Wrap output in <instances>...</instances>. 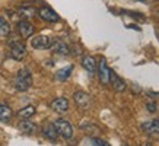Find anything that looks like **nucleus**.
<instances>
[{"instance_id":"1","label":"nucleus","mask_w":159,"mask_h":146,"mask_svg":"<svg viewBox=\"0 0 159 146\" xmlns=\"http://www.w3.org/2000/svg\"><path fill=\"white\" fill-rule=\"evenodd\" d=\"M13 86L19 92H25L32 86V76H31V72L28 69H20L16 73V76L13 79Z\"/></svg>"},{"instance_id":"2","label":"nucleus","mask_w":159,"mask_h":146,"mask_svg":"<svg viewBox=\"0 0 159 146\" xmlns=\"http://www.w3.org/2000/svg\"><path fill=\"white\" fill-rule=\"evenodd\" d=\"M56 130L60 136H63L64 139H72L73 137V127L72 124L67 121V120H63V118H58L53 123Z\"/></svg>"},{"instance_id":"3","label":"nucleus","mask_w":159,"mask_h":146,"mask_svg":"<svg viewBox=\"0 0 159 146\" xmlns=\"http://www.w3.org/2000/svg\"><path fill=\"white\" fill-rule=\"evenodd\" d=\"M73 99H75V102L77 104V107L80 108V110H89V107H91V104H92L91 95L86 92H83V91L75 92Z\"/></svg>"},{"instance_id":"4","label":"nucleus","mask_w":159,"mask_h":146,"mask_svg":"<svg viewBox=\"0 0 159 146\" xmlns=\"http://www.w3.org/2000/svg\"><path fill=\"white\" fill-rule=\"evenodd\" d=\"M10 54L18 62L24 60L25 56H26V47H25V44L20 43V41H13V43L10 44Z\"/></svg>"},{"instance_id":"5","label":"nucleus","mask_w":159,"mask_h":146,"mask_svg":"<svg viewBox=\"0 0 159 146\" xmlns=\"http://www.w3.org/2000/svg\"><path fill=\"white\" fill-rule=\"evenodd\" d=\"M51 44H53V38L51 37H45V35H37L31 41V45L35 50H47L51 47Z\"/></svg>"},{"instance_id":"6","label":"nucleus","mask_w":159,"mask_h":146,"mask_svg":"<svg viewBox=\"0 0 159 146\" xmlns=\"http://www.w3.org/2000/svg\"><path fill=\"white\" fill-rule=\"evenodd\" d=\"M110 72L111 69L108 67L105 58H101L99 60V66H98V76H99V80H101L102 85H110Z\"/></svg>"},{"instance_id":"7","label":"nucleus","mask_w":159,"mask_h":146,"mask_svg":"<svg viewBox=\"0 0 159 146\" xmlns=\"http://www.w3.org/2000/svg\"><path fill=\"white\" fill-rule=\"evenodd\" d=\"M142 130L146 135H149L152 137H158L159 139V120H149L142 124Z\"/></svg>"},{"instance_id":"8","label":"nucleus","mask_w":159,"mask_h":146,"mask_svg":"<svg viewBox=\"0 0 159 146\" xmlns=\"http://www.w3.org/2000/svg\"><path fill=\"white\" fill-rule=\"evenodd\" d=\"M38 15L39 18L45 22H50V24H53V22H58L60 21V16H58L53 9H50V7H41L38 10Z\"/></svg>"},{"instance_id":"9","label":"nucleus","mask_w":159,"mask_h":146,"mask_svg":"<svg viewBox=\"0 0 159 146\" xmlns=\"http://www.w3.org/2000/svg\"><path fill=\"white\" fill-rule=\"evenodd\" d=\"M34 25L31 24L29 21H20L18 24V32L22 38H29L34 35Z\"/></svg>"},{"instance_id":"10","label":"nucleus","mask_w":159,"mask_h":146,"mask_svg":"<svg viewBox=\"0 0 159 146\" xmlns=\"http://www.w3.org/2000/svg\"><path fill=\"white\" fill-rule=\"evenodd\" d=\"M51 108H53L54 112H57V114H64V112L69 111V101L66 98H56L53 102H51Z\"/></svg>"},{"instance_id":"11","label":"nucleus","mask_w":159,"mask_h":146,"mask_svg":"<svg viewBox=\"0 0 159 146\" xmlns=\"http://www.w3.org/2000/svg\"><path fill=\"white\" fill-rule=\"evenodd\" d=\"M110 83L112 85V88L116 89L117 92H124L125 89H127L125 82L118 76V75H117L116 72H112V70L110 72Z\"/></svg>"},{"instance_id":"12","label":"nucleus","mask_w":159,"mask_h":146,"mask_svg":"<svg viewBox=\"0 0 159 146\" xmlns=\"http://www.w3.org/2000/svg\"><path fill=\"white\" fill-rule=\"evenodd\" d=\"M50 48L53 50L56 54H61V56L69 54V45L61 39H53V44H51Z\"/></svg>"},{"instance_id":"13","label":"nucleus","mask_w":159,"mask_h":146,"mask_svg":"<svg viewBox=\"0 0 159 146\" xmlns=\"http://www.w3.org/2000/svg\"><path fill=\"white\" fill-rule=\"evenodd\" d=\"M19 129H20V131H24L25 135H34L35 131H37V124L32 123L29 118H24L19 124Z\"/></svg>"},{"instance_id":"14","label":"nucleus","mask_w":159,"mask_h":146,"mask_svg":"<svg viewBox=\"0 0 159 146\" xmlns=\"http://www.w3.org/2000/svg\"><path fill=\"white\" fill-rule=\"evenodd\" d=\"M82 66L85 70H88L89 73H93L97 70V62H95V58L91 57V56H85L82 58Z\"/></svg>"},{"instance_id":"15","label":"nucleus","mask_w":159,"mask_h":146,"mask_svg":"<svg viewBox=\"0 0 159 146\" xmlns=\"http://www.w3.org/2000/svg\"><path fill=\"white\" fill-rule=\"evenodd\" d=\"M43 135L47 139H50V140H57V137H58V133L56 130L54 124H45L43 127Z\"/></svg>"},{"instance_id":"16","label":"nucleus","mask_w":159,"mask_h":146,"mask_svg":"<svg viewBox=\"0 0 159 146\" xmlns=\"http://www.w3.org/2000/svg\"><path fill=\"white\" fill-rule=\"evenodd\" d=\"M12 118V110L7 104H0V120L3 123H9Z\"/></svg>"},{"instance_id":"17","label":"nucleus","mask_w":159,"mask_h":146,"mask_svg":"<svg viewBox=\"0 0 159 146\" xmlns=\"http://www.w3.org/2000/svg\"><path fill=\"white\" fill-rule=\"evenodd\" d=\"M9 34H10L9 24H7L5 18L0 15V38H6V37H9Z\"/></svg>"},{"instance_id":"18","label":"nucleus","mask_w":159,"mask_h":146,"mask_svg":"<svg viewBox=\"0 0 159 146\" xmlns=\"http://www.w3.org/2000/svg\"><path fill=\"white\" fill-rule=\"evenodd\" d=\"M73 72V66H67V67L64 69H60L57 73H56V78L58 79V80H66V79H69V76L72 75Z\"/></svg>"},{"instance_id":"19","label":"nucleus","mask_w":159,"mask_h":146,"mask_svg":"<svg viewBox=\"0 0 159 146\" xmlns=\"http://www.w3.org/2000/svg\"><path fill=\"white\" fill-rule=\"evenodd\" d=\"M34 114H35V107H32V105H26V107H24L18 112V116L20 118H29V117H32Z\"/></svg>"},{"instance_id":"20","label":"nucleus","mask_w":159,"mask_h":146,"mask_svg":"<svg viewBox=\"0 0 159 146\" xmlns=\"http://www.w3.org/2000/svg\"><path fill=\"white\" fill-rule=\"evenodd\" d=\"M19 15L24 16V18H32V16L37 15V9L35 7H20Z\"/></svg>"},{"instance_id":"21","label":"nucleus","mask_w":159,"mask_h":146,"mask_svg":"<svg viewBox=\"0 0 159 146\" xmlns=\"http://www.w3.org/2000/svg\"><path fill=\"white\" fill-rule=\"evenodd\" d=\"M86 145H93V146H108L105 140L102 139H98V137H91V139H86Z\"/></svg>"},{"instance_id":"22","label":"nucleus","mask_w":159,"mask_h":146,"mask_svg":"<svg viewBox=\"0 0 159 146\" xmlns=\"http://www.w3.org/2000/svg\"><path fill=\"white\" fill-rule=\"evenodd\" d=\"M125 13H129V16L134 18V19H139L140 22H143V21H145V16H143L142 13H139V12H129V10H125Z\"/></svg>"},{"instance_id":"23","label":"nucleus","mask_w":159,"mask_h":146,"mask_svg":"<svg viewBox=\"0 0 159 146\" xmlns=\"http://www.w3.org/2000/svg\"><path fill=\"white\" fill-rule=\"evenodd\" d=\"M146 108H148L149 112H155L156 111V104H155V102H148V104H146Z\"/></svg>"},{"instance_id":"24","label":"nucleus","mask_w":159,"mask_h":146,"mask_svg":"<svg viewBox=\"0 0 159 146\" xmlns=\"http://www.w3.org/2000/svg\"><path fill=\"white\" fill-rule=\"evenodd\" d=\"M156 35H158V37H159V31H156Z\"/></svg>"}]
</instances>
